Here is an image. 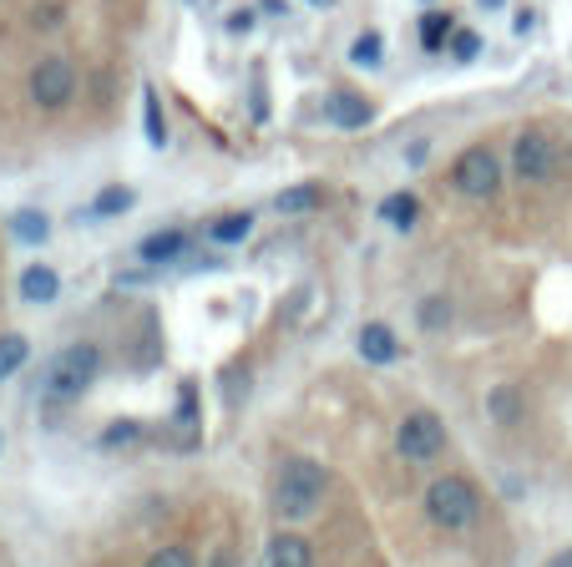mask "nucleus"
<instances>
[{
	"instance_id": "obj_1",
	"label": "nucleus",
	"mask_w": 572,
	"mask_h": 567,
	"mask_svg": "<svg viewBox=\"0 0 572 567\" xmlns=\"http://www.w3.org/2000/svg\"><path fill=\"white\" fill-rule=\"evenodd\" d=\"M319 497H324V466H319V461H309V456L284 461L279 486H274L279 512H284V517H309V512L319 507Z\"/></svg>"
},
{
	"instance_id": "obj_2",
	"label": "nucleus",
	"mask_w": 572,
	"mask_h": 567,
	"mask_svg": "<svg viewBox=\"0 0 572 567\" xmlns=\"http://www.w3.org/2000/svg\"><path fill=\"white\" fill-rule=\"evenodd\" d=\"M97 375H102V350L97 345H66L46 370V395L51 400H76Z\"/></svg>"
},
{
	"instance_id": "obj_3",
	"label": "nucleus",
	"mask_w": 572,
	"mask_h": 567,
	"mask_svg": "<svg viewBox=\"0 0 572 567\" xmlns=\"http://www.w3.org/2000/svg\"><path fill=\"white\" fill-rule=\"evenodd\" d=\"M426 512H431V522H436V527H446V532L471 527V522H476V486H471V481H461V476H441V481H431V492H426Z\"/></svg>"
},
{
	"instance_id": "obj_4",
	"label": "nucleus",
	"mask_w": 572,
	"mask_h": 567,
	"mask_svg": "<svg viewBox=\"0 0 572 567\" xmlns=\"http://www.w3.org/2000/svg\"><path fill=\"white\" fill-rule=\"evenodd\" d=\"M76 97V66L66 56H41L31 71V102L41 112H61Z\"/></svg>"
},
{
	"instance_id": "obj_5",
	"label": "nucleus",
	"mask_w": 572,
	"mask_h": 567,
	"mask_svg": "<svg viewBox=\"0 0 572 567\" xmlns=\"http://www.w3.org/2000/svg\"><path fill=\"white\" fill-rule=\"evenodd\" d=\"M451 183L466 193V198H492L502 188V162L492 147H466L451 168Z\"/></svg>"
},
{
	"instance_id": "obj_6",
	"label": "nucleus",
	"mask_w": 572,
	"mask_h": 567,
	"mask_svg": "<svg viewBox=\"0 0 572 567\" xmlns=\"http://www.w3.org/2000/svg\"><path fill=\"white\" fill-rule=\"evenodd\" d=\"M395 451L405 461H436L446 451V426L431 416V411H416V416H405L400 431H395Z\"/></svg>"
},
{
	"instance_id": "obj_7",
	"label": "nucleus",
	"mask_w": 572,
	"mask_h": 567,
	"mask_svg": "<svg viewBox=\"0 0 572 567\" xmlns=\"http://www.w3.org/2000/svg\"><path fill=\"white\" fill-rule=\"evenodd\" d=\"M512 173L522 183H547L557 173V147L547 132H522L517 147H512Z\"/></svg>"
},
{
	"instance_id": "obj_8",
	"label": "nucleus",
	"mask_w": 572,
	"mask_h": 567,
	"mask_svg": "<svg viewBox=\"0 0 572 567\" xmlns=\"http://www.w3.org/2000/svg\"><path fill=\"white\" fill-rule=\"evenodd\" d=\"M137 254H142V264H173L178 254H188V233H183V228H162V233H147Z\"/></svg>"
},
{
	"instance_id": "obj_9",
	"label": "nucleus",
	"mask_w": 572,
	"mask_h": 567,
	"mask_svg": "<svg viewBox=\"0 0 572 567\" xmlns=\"http://www.w3.org/2000/svg\"><path fill=\"white\" fill-rule=\"evenodd\" d=\"M324 117H330L335 127H345V132H355V127L370 122V102L355 97V92H335L330 102H324Z\"/></svg>"
},
{
	"instance_id": "obj_10",
	"label": "nucleus",
	"mask_w": 572,
	"mask_h": 567,
	"mask_svg": "<svg viewBox=\"0 0 572 567\" xmlns=\"http://www.w3.org/2000/svg\"><path fill=\"white\" fill-rule=\"evenodd\" d=\"M360 355L370 365H390L400 355V340H395L390 324H365V330H360Z\"/></svg>"
},
{
	"instance_id": "obj_11",
	"label": "nucleus",
	"mask_w": 572,
	"mask_h": 567,
	"mask_svg": "<svg viewBox=\"0 0 572 567\" xmlns=\"http://www.w3.org/2000/svg\"><path fill=\"white\" fill-rule=\"evenodd\" d=\"M269 567H314V547L299 532H279L269 542Z\"/></svg>"
},
{
	"instance_id": "obj_12",
	"label": "nucleus",
	"mask_w": 572,
	"mask_h": 567,
	"mask_svg": "<svg viewBox=\"0 0 572 567\" xmlns=\"http://www.w3.org/2000/svg\"><path fill=\"white\" fill-rule=\"evenodd\" d=\"M61 294V279H56V269H46V264H31L26 274H21V299H31V304H51Z\"/></svg>"
},
{
	"instance_id": "obj_13",
	"label": "nucleus",
	"mask_w": 572,
	"mask_h": 567,
	"mask_svg": "<svg viewBox=\"0 0 572 567\" xmlns=\"http://www.w3.org/2000/svg\"><path fill=\"white\" fill-rule=\"evenodd\" d=\"M486 411L497 416V426H517L522 421V395L512 385H497L492 395H486Z\"/></svg>"
},
{
	"instance_id": "obj_14",
	"label": "nucleus",
	"mask_w": 572,
	"mask_h": 567,
	"mask_svg": "<svg viewBox=\"0 0 572 567\" xmlns=\"http://www.w3.org/2000/svg\"><path fill=\"white\" fill-rule=\"evenodd\" d=\"M132 203H137V193H132V188H122V183H112V188H102V193L92 198V208H87V213H92V218H117V213H127Z\"/></svg>"
},
{
	"instance_id": "obj_15",
	"label": "nucleus",
	"mask_w": 572,
	"mask_h": 567,
	"mask_svg": "<svg viewBox=\"0 0 572 567\" xmlns=\"http://www.w3.org/2000/svg\"><path fill=\"white\" fill-rule=\"evenodd\" d=\"M380 218H385V223H395V228H416L421 203H416L411 193H390V198L380 203Z\"/></svg>"
},
{
	"instance_id": "obj_16",
	"label": "nucleus",
	"mask_w": 572,
	"mask_h": 567,
	"mask_svg": "<svg viewBox=\"0 0 572 567\" xmlns=\"http://www.w3.org/2000/svg\"><path fill=\"white\" fill-rule=\"evenodd\" d=\"M249 233H254V213H223V218L208 228L213 243H243Z\"/></svg>"
},
{
	"instance_id": "obj_17",
	"label": "nucleus",
	"mask_w": 572,
	"mask_h": 567,
	"mask_svg": "<svg viewBox=\"0 0 572 567\" xmlns=\"http://www.w3.org/2000/svg\"><path fill=\"white\" fill-rule=\"evenodd\" d=\"M31 360V345H26V335H0V380H11L21 365Z\"/></svg>"
},
{
	"instance_id": "obj_18",
	"label": "nucleus",
	"mask_w": 572,
	"mask_h": 567,
	"mask_svg": "<svg viewBox=\"0 0 572 567\" xmlns=\"http://www.w3.org/2000/svg\"><path fill=\"white\" fill-rule=\"evenodd\" d=\"M142 122H147V142L152 147H168V122H162V107H157L152 87H142Z\"/></svg>"
},
{
	"instance_id": "obj_19",
	"label": "nucleus",
	"mask_w": 572,
	"mask_h": 567,
	"mask_svg": "<svg viewBox=\"0 0 572 567\" xmlns=\"http://www.w3.org/2000/svg\"><path fill=\"white\" fill-rule=\"evenodd\" d=\"M274 208H279V213H314V208H319V188H314V183L284 188V193L274 198Z\"/></svg>"
},
{
	"instance_id": "obj_20",
	"label": "nucleus",
	"mask_w": 572,
	"mask_h": 567,
	"mask_svg": "<svg viewBox=\"0 0 572 567\" xmlns=\"http://www.w3.org/2000/svg\"><path fill=\"white\" fill-rule=\"evenodd\" d=\"M11 233H16L21 243H46L51 223H46V213H36V208H21V213L11 218Z\"/></svg>"
},
{
	"instance_id": "obj_21",
	"label": "nucleus",
	"mask_w": 572,
	"mask_h": 567,
	"mask_svg": "<svg viewBox=\"0 0 572 567\" xmlns=\"http://www.w3.org/2000/svg\"><path fill=\"white\" fill-rule=\"evenodd\" d=\"M441 41H451V16L446 11H426L421 16V46L426 51H441Z\"/></svg>"
},
{
	"instance_id": "obj_22",
	"label": "nucleus",
	"mask_w": 572,
	"mask_h": 567,
	"mask_svg": "<svg viewBox=\"0 0 572 567\" xmlns=\"http://www.w3.org/2000/svg\"><path fill=\"white\" fill-rule=\"evenodd\" d=\"M380 56H385L380 31H360V36H355V46H350V61H355V66H380Z\"/></svg>"
},
{
	"instance_id": "obj_23",
	"label": "nucleus",
	"mask_w": 572,
	"mask_h": 567,
	"mask_svg": "<svg viewBox=\"0 0 572 567\" xmlns=\"http://www.w3.org/2000/svg\"><path fill=\"white\" fill-rule=\"evenodd\" d=\"M147 567H198V557H193L188 547L173 542V547H157V552L147 557Z\"/></svg>"
},
{
	"instance_id": "obj_24",
	"label": "nucleus",
	"mask_w": 572,
	"mask_h": 567,
	"mask_svg": "<svg viewBox=\"0 0 572 567\" xmlns=\"http://www.w3.org/2000/svg\"><path fill=\"white\" fill-rule=\"evenodd\" d=\"M142 436V426L137 421H117V426H107L102 431V446H127V441H137Z\"/></svg>"
},
{
	"instance_id": "obj_25",
	"label": "nucleus",
	"mask_w": 572,
	"mask_h": 567,
	"mask_svg": "<svg viewBox=\"0 0 572 567\" xmlns=\"http://www.w3.org/2000/svg\"><path fill=\"white\" fill-rule=\"evenodd\" d=\"M421 324H426V330H441V324H451V304H446V299H426Z\"/></svg>"
},
{
	"instance_id": "obj_26",
	"label": "nucleus",
	"mask_w": 572,
	"mask_h": 567,
	"mask_svg": "<svg viewBox=\"0 0 572 567\" xmlns=\"http://www.w3.org/2000/svg\"><path fill=\"white\" fill-rule=\"evenodd\" d=\"M476 51H481V41H476L471 31H451V56H456V61H471Z\"/></svg>"
},
{
	"instance_id": "obj_27",
	"label": "nucleus",
	"mask_w": 572,
	"mask_h": 567,
	"mask_svg": "<svg viewBox=\"0 0 572 567\" xmlns=\"http://www.w3.org/2000/svg\"><path fill=\"white\" fill-rule=\"evenodd\" d=\"M547 567H572V547H567V552H557V557H552Z\"/></svg>"
},
{
	"instance_id": "obj_28",
	"label": "nucleus",
	"mask_w": 572,
	"mask_h": 567,
	"mask_svg": "<svg viewBox=\"0 0 572 567\" xmlns=\"http://www.w3.org/2000/svg\"><path fill=\"white\" fill-rule=\"evenodd\" d=\"M481 6H486V11H497V6H507V0H481Z\"/></svg>"
},
{
	"instance_id": "obj_29",
	"label": "nucleus",
	"mask_w": 572,
	"mask_h": 567,
	"mask_svg": "<svg viewBox=\"0 0 572 567\" xmlns=\"http://www.w3.org/2000/svg\"><path fill=\"white\" fill-rule=\"evenodd\" d=\"M314 6H330V0H314Z\"/></svg>"
},
{
	"instance_id": "obj_30",
	"label": "nucleus",
	"mask_w": 572,
	"mask_h": 567,
	"mask_svg": "<svg viewBox=\"0 0 572 567\" xmlns=\"http://www.w3.org/2000/svg\"><path fill=\"white\" fill-rule=\"evenodd\" d=\"M567 162H572V147H567Z\"/></svg>"
}]
</instances>
